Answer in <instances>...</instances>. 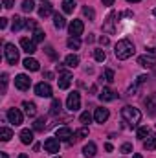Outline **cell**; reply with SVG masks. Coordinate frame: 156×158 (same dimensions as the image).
I'll return each instance as SVG.
<instances>
[{
    "label": "cell",
    "instance_id": "603a6c76",
    "mask_svg": "<svg viewBox=\"0 0 156 158\" xmlns=\"http://www.w3.org/2000/svg\"><path fill=\"white\" fill-rule=\"evenodd\" d=\"M26 22H28V20H24L22 17L15 15V19H13V24H11V30H13V31H18V30H22V28L26 26Z\"/></svg>",
    "mask_w": 156,
    "mask_h": 158
},
{
    "label": "cell",
    "instance_id": "277c9868",
    "mask_svg": "<svg viewBox=\"0 0 156 158\" xmlns=\"http://www.w3.org/2000/svg\"><path fill=\"white\" fill-rule=\"evenodd\" d=\"M79 107H81V96H79V92H72V94H68L66 109L72 110V112H76V110H79Z\"/></svg>",
    "mask_w": 156,
    "mask_h": 158
},
{
    "label": "cell",
    "instance_id": "8fae6325",
    "mask_svg": "<svg viewBox=\"0 0 156 158\" xmlns=\"http://www.w3.org/2000/svg\"><path fill=\"white\" fill-rule=\"evenodd\" d=\"M68 30H70V35H72V37H79V35L84 31V26H83L81 20H72L70 26H68Z\"/></svg>",
    "mask_w": 156,
    "mask_h": 158
},
{
    "label": "cell",
    "instance_id": "44dd1931",
    "mask_svg": "<svg viewBox=\"0 0 156 158\" xmlns=\"http://www.w3.org/2000/svg\"><path fill=\"white\" fill-rule=\"evenodd\" d=\"M143 149L145 151H154L156 149V134H149L143 140Z\"/></svg>",
    "mask_w": 156,
    "mask_h": 158
},
{
    "label": "cell",
    "instance_id": "6da1fadb",
    "mask_svg": "<svg viewBox=\"0 0 156 158\" xmlns=\"http://www.w3.org/2000/svg\"><path fill=\"white\" fill-rule=\"evenodd\" d=\"M114 53H116V57L119 59V61H125V59H129V57L134 55V44H132L129 39L117 40Z\"/></svg>",
    "mask_w": 156,
    "mask_h": 158
},
{
    "label": "cell",
    "instance_id": "836d02e7",
    "mask_svg": "<svg viewBox=\"0 0 156 158\" xmlns=\"http://www.w3.org/2000/svg\"><path fill=\"white\" fill-rule=\"evenodd\" d=\"M44 127H46V119L44 118L35 119V123H33V131H44Z\"/></svg>",
    "mask_w": 156,
    "mask_h": 158
},
{
    "label": "cell",
    "instance_id": "680465c9",
    "mask_svg": "<svg viewBox=\"0 0 156 158\" xmlns=\"http://www.w3.org/2000/svg\"><path fill=\"white\" fill-rule=\"evenodd\" d=\"M42 2H46V0H42Z\"/></svg>",
    "mask_w": 156,
    "mask_h": 158
},
{
    "label": "cell",
    "instance_id": "f907efd6",
    "mask_svg": "<svg viewBox=\"0 0 156 158\" xmlns=\"http://www.w3.org/2000/svg\"><path fill=\"white\" fill-rule=\"evenodd\" d=\"M44 77H46V79H51V77H53V74H51V72H44Z\"/></svg>",
    "mask_w": 156,
    "mask_h": 158
},
{
    "label": "cell",
    "instance_id": "7dc6e473",
    "mask_svg": "<svg viewBox=\"0 0 156 158\" xmlns=\"http://www.w3.org/2000/svg\"><path fill=\"white\" fill-rule=\"evenodd\" d=\"M147 76H140V77H138V81H136V85H142V83H145V81H147Z\"/></svg>",
    "mask_w": 156,
    "mask_h": 158
},
{
    "label": "cell",
    "instance_id": "cb8c5ba5",
    "mask_svg": "<svg viewBox=\"0 0 156 158\" xmlns=\"http://www.w3.org/2000/svg\"><path fill=\"white\" fill-rule=\"evenodd\" d=\"M53 26H55L57 30H63V28L66 26V19H64L63 15L55 13V15H53Z\"/></svg>",
    "mask_w": 156,
    "mask_h": 158
},
{
    "label": "cell",
    "instance_id": "6f0895ef",
    "mask_svg": "<svg viewBox=\"0 0 156 158\" xmlns=\"http://www.w3.org/2000/svg\"><path fill=\"white\" fill-rule=\"evenodd\" d=\"M153 13H154V17H156V7H154V11H153Z\"/></svg>",
    "mask_w": 156,
    "mask_h": 158
},
{
    "label": "cell",
    "instance_id": "f35d334b",
    "mask_svg": "<svg viewBox=\"0 0 156 158\" xmlns=\"http://www.w3.org/2000/svg\"><path fill=\"white\" fill-rule=\"evenodd\" d=\"M105 81H107V83H112V81H114V70H110V68L105 70Z\"/></svg>",
    "mask_w": 156,
    "mask_h": 158
},
{
    "label": "cell",
    "instance_id": "ee69618b",
    "mask_svg": "<svg viewBox=\"0 0 156 158\" xmlns=\"http://www.w3.org/2000/svg\"><path fill=\"white\" fill-rule=\"evenodd\" d=\"M99 42H101V46H109V42H110V40H109V37L101 35V37H99Z\"/></svg>",
    "mask_w": 156,
    "mask_h": 158
},
{
    "label": "cell",
    "instance_id": "7bdbcfd3",
    "mask_svg": "<svg viewBox=\"0 0 156 158\" xmlns=\"http://www.w3.org/2000/svg\"><path fill=\"white\" fill-rule=\"evenodd\" d=\"M46 53H48L51 59H57V53L53 52V48H51V46H48V48H46Z\"/></svg>",
    "mask_w": 156,
    "mask_h": 158
},
{
    "label": "cell",
    "instance_id": "816d5d0a",
    "mask_svg": "<svg viewBox=\"0 0 156 158\" xmlns=\"http://www.w3.org/2000/svg\"><path fill=\"white\" fill-rule=\"evenodd\" d=\"M105 149H107V151H112L114 147H112V143H105Z\"/></svg>",
    "mask_w": 156,
    "mask_h": 158
},
{
    "label": "cell",
    "instance_id": "d4e9b609",
    "mask_svg": "<svg viewBox=\"0 0 156 158\" xmlns=\"http://www.w3.org/2000/svg\"><path fill=\"white\" fill-rule=\"evenodd\" d=\"M64 64H66L68 68H76V66L79 64V57H77V55H74V53L66 55V59H64Z\"/></svg>",
    "mask_w": 156,
    "mask_h": 158
},
{
    "label": "cell",
    "instance_id": "4fadbf2b",
    "mask_svg": "<svg viewBox=\"0 0 156 158\" xmlns=\"http://www.w3.org/2000/svg\"><path fill=\"white\" fill-rule=\"evenodd\" d=\"M74 136V132H72V129L70 127H61V129H57L55 131V138H59V140H70Z\"/></svg>",
    "mask_w": 156,
    "mask_h": 158
},
{
    "label": "cell",
    "instance_id": "1f68e13d",
    "mask_svg": "<svg viewBox=\"0 0 156 158\" xmlns=\"http://www.w3.org/2000/svg\"><path fill=\"white\" fill-rule=\"evenodd\" d=\"M94 59H96L97 63H103V61L107 59V53H105V50H94Z\"/></svg>",
    "mask_w": 156,
    "mask_h": 158
},
{
    "label": "cell",
    "instance_id": "9f6ffc18",
    "mask_svg": "<svg viewBox=\"0 0 156 158\" xmlns=\"http://www.w3.org/2000/svg\"><path fill=\"white\" fill-rule=\"evenodd\" d=\"M127 2H140V0H127Z\"/></svg>",
    "mask_w": 156,
    "mask_h": 158
},
{
    "label": "cell",
    "instance_id": "bcb514c9",
    "mask_svg": "<svg viewBox=\"0 0 156 158\" xmlns=\"http://www.w3.org/2000/svg\"><path fill=\"white\" fill-rule=\"evenodd\" d=\"M147 55H151V57L156 59V48H147Z\"/></svg>",
    "mask_w": 156,
    "mask_h": 158
},
{
    "label": "cell",
    "instance_id": "484cf974",
    "mask_svg": "<svg viewBox=\"0 0 156 158\" xmlns=\"http://www.w3.org/2000/svg\"><path fill=\"white\" fill-rule=\"evenodd\" d=\"M145 107L154 114V112H156V94H151V96L145 99Z\"/></svg>",
    "mask_w": 156,
    "mask_h": 158
},
{
    "label": "cell",
    "instance_id": "8d00e7d4",
    "mask_svg": "<svg viewBox=\"0 0 156 158\" xmlns=\"http://www.w3.org/2000/svg\"><path fill=\"white\" fill-rule=\"evenodd\" d=\"M33 40H35V42H42V40H44V31L37 28V30L33 31Z\"/></svg>",
    "mask_w": 156,
    "mask_h": 158
},
{
    "label": "cell",
    "instance_id": "f5cc1de1",
    "mask_svg": "<svg viewBox=\"0 0 156 158\" xmlns=\"http://www.w3.org/2000/svg\"><path fill=\"white\" fill-rule=\"evenodd\" d=\"M132 158H143V156H142L140 153H134V155H132Z\"/></svg>",
    "mask_w": 156,
    "mask_h": 158
},
{
    "label": "cell",
    "instance_id": "ffe728a7",
    "mask_svg": "<svg viewBox=\"0 0 156 158\" xmlns=\"http://www.w3.org/2000/svg\"><path fill=\"white\" fill-rule=\"evenodd\" d=\"M20 142H22L24 145H30V143L33 142V131L22 129V131H20Z\"/></svg>",
    "mask_w": 156,
    "mask_h": 158
},
{
    "label": "cell",
    "instance_id": "11a10c76",
    "mask_svg": "<svg viewBox=\"0 0 156 158\" xmlns=\"http://www.w3.org/2000/svg\"><path fill=\"white\" fill-rule=\"evenodd\" d=\"M2 158H7V155H6V153H2Z\"/></svg>",
    "mask_w": 156,
    "mask_h": 158
},
{
    "label": "cell",
    "instance_id": "d590c367",
    "mask_svg": "<svg viewBox=\"0 0 156 158\" xmlns=\"http://www.w3.org/2000/svg\"><path fill=\"white\" fill-rule=\"evenodd\" d=\"M76 136V140H81V138H86L88 136V127H83V129H79L77 132L74 134Z\"/></svg>",
    "mask_w": 156,
    "mask_h": 158
},
{
    "label": "cell",
    "instance_id": "7a4b0ae2",
    "mask_svg": "<svg viewBox=\"0 0 156 158\" xmlns=\"http://www.w3.org/2000/svg\"><path fill=\"white\" fill-rule=\"evenodd\" d=\"M121 118L125 119L130 127H136L140 121H142V112L136 109V107H130V105H125L121 109Z\"/></svg>",
    "mask_w": 156,
    "mask_h": 158
},
{
    "label": "cell",
    "instance_id": "5b68a950",
    "mask_svg": "<svg viewBox=\"0 0 156 158\" xmlns=\"http://www.w3.org/2000/svg\"><path fill=\"white\" fill-rule=\"evenodd\" d=\"M6 116L9 119V123H13V125H22V121H24V116L18 109H9Z\"/></svg>",
    "mask_w": 156,
    "mask_h": 158
},
{
    "label": "cell",
    "instance_id": "3957f363",
    "mask_svg": "<svg viewBox=\"0 0 156 158\" xmlns=\"http://www.w3.org/2000/svg\"><path fill=\"white\" fill-rule=\"evenodd\" d=\"M4 57L9 64H17L18 63V50L15 44H4Z\"/></svg>",
    "mask_w": 156,
    "mask_h": 158
},
{
    "label": "cell",
    "instance_id": "8992f818",
    "mask_svg": "<svg viewBox=\"0 0 156 158\" xmlns=\"http://www.w3.org/2000/svg\"><path fill=\"white\" fill-rule=\"evenodd\" d=\"M59 138H46L44 140V149H46V153H50V155H55V153H59Z\"/></svg>",
    "mask_w": 156,
    "mask_h": 158
},
{
    "label": "cell",
    "instance_id": "4316f807",
    "mask_svg": "<svg viewBox=\"0 0 156 158\" xmlns=\"http://www.w3.org/2000/svg\"><path fill=\"white\" fill-rule=\"evenodd\" d=\"M11 138H13V131L7 129V127H2V129H0V140H2V142H9Z\"/></svg>",
    "mask_w": 156,
    "mask_h": 158
},
{
    "label": "cell",
    "instance_id": "d6986e66",
    "mask_svg": "<svg viewBox=\"0 0 156 158\" xmlns=\"http://www.w3.org/2000/svg\"><path fill=\"white\" fill-rule=\"evenodd\" d=\"M96 151H97V147H96V143L94 142H88L84 147H83V156L84 158H92L96 156Z\"/></svg>",
    "mask_w": 156,
    "mask_h": 158
},
{
    "label": "cell",
    "instance_id": "f1b7e54d",
    "mask_svg": "<svg viewBox=\"0 0 156 158\" xmlns=\"http://www.w3.org/2000/svg\"><path fill=\"white\" fill-rule=\"evenodd\" d=\"M66 44H68L70 50H79V46H81V39H79V37H70Z\"/></svg>",
    "mask_w": 156,
    "mask_h": 158
},
{
    "label": "cell",
    "instance_id": "f546056e",
    "mask_svg": "<svg viewBox=\"0 0 156 158\" xmlns=\"http://www.w3.org/2000/svg\"><path fill=\"white\" fill-rule=\"evenodd\" d=\"M61 107H63V105H61V101H59V99H53V101H51V107H50V112L55 116V114H59V112H61Z\"/></svg>",
    "mask_w": 156,
    "mask_h": 158
},
{
    "label": "cell",
    "instance_id": "60d3db41",
    "mask_svg": "<svg viewBox=\"0 0 156 158\" xmlns=\"http://www.w3.org/2000/svg\"><path fill=\"white\" fill-rule=\"evenodd\" d=\"M26 28L35 31V30H37V22H35V20H28V22H26Z\"/></svg>",
    "mask_w": 156,
    "mask_h": 158
},
{
    "label": "cell",
    "instance_id": "7c38bea8",
    "mask_svg": "<svg viewBox=\"0 0 156 158\" xmlns=\"http://www.w3.org/2000/svg\"><path fill=\"white\" fill-rule=\"evenodd\" d=\"M114 19H116V13L110 11L109 17H107V20H105V24H103V31L105 33H114V22H116Z\"/></svg>",
    "mask_w": 156,
    "mask_h": 158
},
{
    "label": "cell",
    "instance_id": "7402d4cb",
    "mask_svg": "<svg viewBox=\"0 0 156 158\" xmlns=\"http://www.w3.org/2000/svg\"><path fill=\"white\" fill-rule=\"evenodd\" d=\"M22 109H24V112H26L30 118H35V114H37V107H35V103H31V101H24V103H22Z\"/></svg>",
    "mask_w": 156,
    "mask_h": 158
},
{
    "label": "cell",
    "instance_id": "ac0fdd59",
    "mask_svg": "<svg viewBox=\"0 0 156 158\" xmlns=\"http://www.w3.org/2000/svg\"><path fill=\"white\" fill-rule=\"evenodd\" d=\"M138 64H142L145 68H153L156 64V59L151 57V55H142V57H138Z\"/></svg>",
    "mask_w": 156,
    "mask_h": 158
},
{
    "label": "cell",
    "instance_id": "f6af8a7d",
    "mask_svg": "<svg viewBox=\"0 0 156 158\" xmlns=\"http://www.w3.org/2000/svg\"><path fill=\"white\" fill-rule=\"evenodd\" d=\"M6 85H7V74H2V90H6Z\"/></svg>",
    "mask_w": 156,
    "mask_h": 158
},
{
    "label": "cell",
    "instance_id": "b9f144b4",
    "mask_svg": "<svg viewBox=\"0 0 156 158\" xmlns=\"http://www.w3.org/2000/svg\"><path fill=\"white\" fill-rule=\"evenodd\" d=\"M2 4H4L6 9H11V7L15 6V0H2Z\"/></svg>",
    "mask_w": 156,
    "mask_h": 158
},
{
    "label": "cell",
    "instance_id": "db71d44e",
    "mask_svg": "<svg viewBox=\"0 0 156 158\" xmlns=\"http://www.w3.org/2000/svg\"><path fill=\"white\" fill-rule=\"evenodd\" d=\"M18 158H28V155H18Z\"/></svg>",
    "mask_w": 156,
    "mask_h": 158
},
{
    "label": "cell",
    "instance_id": "e575fe53",
    "mask_svg": "<svg viewBox=\"0 0 156 158\" xmlns=\"http://www.w3.org/2000/svg\"><path fill=\"white\" fill-rule=\"evenodd\" d=\"M83 13H84V17H88V20H94V19H96L94 9H92V7H88V6H84V7H83Z\"/></svg>",
    "mask_w": 156,
    "mask_h": 158
},
{
    "label": "cell",
    "instance_id": "d6a6232c",
    "mask_svg": "<svg viewBox=\"0 0 156 158\" xmlns=\"http://www.w3.org/2000/svg\"><path fill=\"white\" fill-rule=\"evenodd\" d=\"M149 134H151V129H149V127H140V129H138V138H140L142 142H143Z\"/></svg>",
    "mask_w": 156,
    "mask_h": 158
},
{
    "label": "cell",
    "instance_id": "5bb4252c",
    "mask_svg": "<svg viewBox=\"0 0 156 158\" xmlns=\"http://www.w3.org/2000/svg\"><path fill=\"white\" fill-rule=\"evenodd\" d=\"M110 116V112H109V109H96V112H94V119L97 121V123H105L107 119Z\"/></svg>",
    "mask_w": 156,
    "mask_h": 158
},
{
    "label": "cell",
    "instance_id": "c3c4849f",
    "mask_svg": "<svg viewBox=\"0 0 156 158\" xmlns=\"http://www.w3.org/2000/svg\"><path fill=\"white\" fill-rule=\"evenodd\" d=\"M6 26H7V19H4V17H2V19H0V28L4 30Z\"/></svg>",
    "mask_w": 156,
    "mask_h": 158
},
{
    "label": "cell",
    "instance_id": "9c48e42d",
    "mask_svg": "<svg viewBox=\"0 0 156 158\" xmlns=\"http://www.w3.org/2000/svg\"><path fill=\"white\" fill-rule=\"evenodd\" d=\"M20 48H22V50H24L26 53H30V55L37 52L35 40H33V39H28V37H22V39H20Z\"/></svg>",
    "mask_w": 156,
    "mask_h": 158
},
{
    "label": "cell",
    "instance_id": "2e32d148",
    "mask_svg": "<svg viewBox=\"0 0 156 158\" xmlns=\"http://www.w3.org/2000/svg\"><path fill=\"white\" fill-rule=\"evenodd\" d=\"M117 98V94L114 90H110V88H103L101 92H99V99L101 101H114Z\"/></svg>",
    "mask_w": 156,
    "mask_h": 158
},
{
    "label": "cell",
    "instance_id": "83f0119b",
    "mask_svg": "<svg viewBox=\"0 0 156 158\" xmlns=\"http://www.w3.org/2000/svg\"><path fill=\"white\" fill-rule=\"evenodd\" d=\"M74 9H76V2H74V0H63V11H64L66 15L74 13Z\"/></svg>",
    "mask_w": 156,
    "mask_h": 158
},
{
    "label": "cell",
    "instance_id": "ba28073f",
    "mask_svg": "<svg viewBox=\"0 0 156 158\" xmlns=\"http://www.w3.org/2000/svg\"><path fill=\"white\" fill-rule=\"evenodd\" d=\"M35 94L40 96V98H51V86L48 83H37L35 85Z\"/></svg>",
    "mask_w": 156,
    "mask_h": 158
},
{
    "label": "cell",
    "instance_id": "52a82bcc",
    "mask_svg": "<svg viewBox=\"0 0 156 158\" xmlns=\"http://www.w3.org/2000/svg\"><path fill=\"white\" fill-rule=\"evenodd\" d=\"M15 86H17L18 90H28V88L31 86V79L28 77L26 74H18V76L15 77Z\"/></svg>",
    "mask_w": 156,
    "mask_h": 158
},
{
    "label": "cell",
    "instance_id": "e0dca14e",
    "mask_svg": "<svg viewBox=\"0 0 156 158\" xmlns=\"http://www.w3.org/2000/svg\"><path fill=\"white\" fill-rule=\"evenodd\" d=\"M51 13H53V4H50V2H42V6L39 7V17L46 19V17H50Z\"/></svg>",
    "mask_w": 156,
    "mask_h": 158
},
{
    "label": "cell",
    "instance_id": "9a60e30c",
    "mask_svg": "<svg viewBox=\"0 0 156 158\" xmlns=\"http://www.w3.org/2000/svg\"><path fill=\"white\" fill-rule=\"evenodd\" d=\"M22 64H24V68H26V70H30V72H37V70L40 68L39 61H37V59H33V57L24 59V61H22Z\"/></svg>",
    "mask_w": 156,
    "mask_h": 158
},
{
    "label": "cell",
    "instance_id": "ab89813d",
    "mask_svg": "<svg viewBox=\"0 0 156 158\" xmlns=\"http://www.w3.org/2000/svg\"><path fill=\"white\" fill-rule=\"evenodd\" d=\"M121 153H125V155L132 153V145H130V143H123V145H121Z\"/></svg>",
    "mask_w": 156,
    "mask_h": 158
},
{
    "label": "cell",
    "instance_id": "74e56055",
    "mask_svg": "<svg viewBox=\"0 0 156 158\" xmlns=\"http://www.w3.org/2000/svg\"><path fill=\"white\" fill-rule=\"evenodd\" d=\"M81 123H84V125H88V123H90V121H92V114H90V112H83V114H81Z\"/></svg>",
    "mask_w": 156,
    "mask_h": 158
},
{
    "label": "cell",
    "instance_id": "30bf717a",
    "mask_svg": "<svg viewBox=\"0 0 156 158\" xmlns=\"http://www.w3.org/2000/svg\"><path fill=\"white\" fill-rule=\"evenodd\" d=\"M59 88L61 90H66L70 85H72V74L70 72H64V70H59Z\"/></svg>",
    "mask_w": 156,
    "mask_h": 158
},
{
    "label": "cell",
    "instance_id": "4dcf8cb0",
    "mask_svg": "<svg viewBox=\"0 0 156 158\" xmlns=\"http://www.w3.org/2000/svg\"><path fill=\"white\" fill-rule=\"evenodd\" d=\"M33 9H35L33 0H24V2H22V11H24V13H31Z\"/></svg>",
    "mask_w": 156,
    "mask_h": 158
},
{
    "label": "cell",
    "instance_id": "681fc988",
    "mask_svg": "<svg viewBox=\"0 0 156 158\" xmlns=\"http://www.w3.org/2000/svg\"><path fill=\"white\" fill-rule=\"evenodd\" d=\"M103 2V6H112L114 4V0H101Z\"/></svg>",
    "mask_w": 156,
    "mask_h": 158
}]
</instances>
